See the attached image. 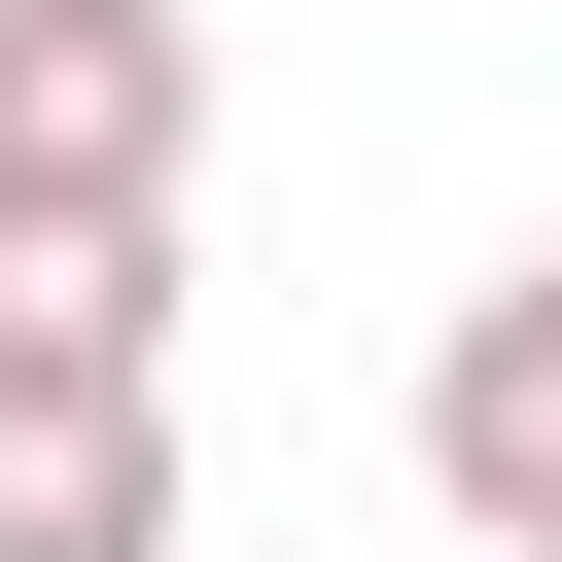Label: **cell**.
I'll list each match as a JSON object with an SVG mask.
<instances>
[{"mask_svg":"<svg viewBox=\"0 0 562 562\" xmlns=\"http://www.w3.org/2000/svg\"><path fill=\"white\" fill-rule=\"evenodd\" d=\"M0 176L35 211H176L211 176V0H0Z\"/></svg>","mask_w":562,"mask_h":562,"instance_id":"cell-1","label":"cell"},{"mask_svg":"<svg viewBox=\"0 0 562 562\" xmlns=\"http://www.w3.org/2000/svg\"><path fill=\"white\" fill-rule=\"evenodd\" d=\"M422 492H457V562H562V246L457 281V351H422Z\"/></svg>","mask_w":562,"mask_h":562,"instance_id":"cell-2","label":"cell"},{"mask_svg":"<svg viewBox=\"0 0 562 562\" xmlns=\"http://www.w3.org/2000/svg\"><path fill=\"white\" fill-rule=\"evenodd\" d=\"M0 562H176V351L0 386Z\"/></svg>","mask_w":562,"mask_h":562,"instance_id":"cell-3","label":"cell"},{"mask_svg":"<svg viewBox=\"0 0 562 562\" xmlns=\"http://www.w3.org/2000/svg\"><path fill=\"white\" fill-rule=\"evenodd\" d=\"M105 351H176V211H35L0 176V386H105Z\"/></svg>","mask_w":562,"mask_h":562,"instance_id":"cell-4","label":"cell"}]
</instances>
